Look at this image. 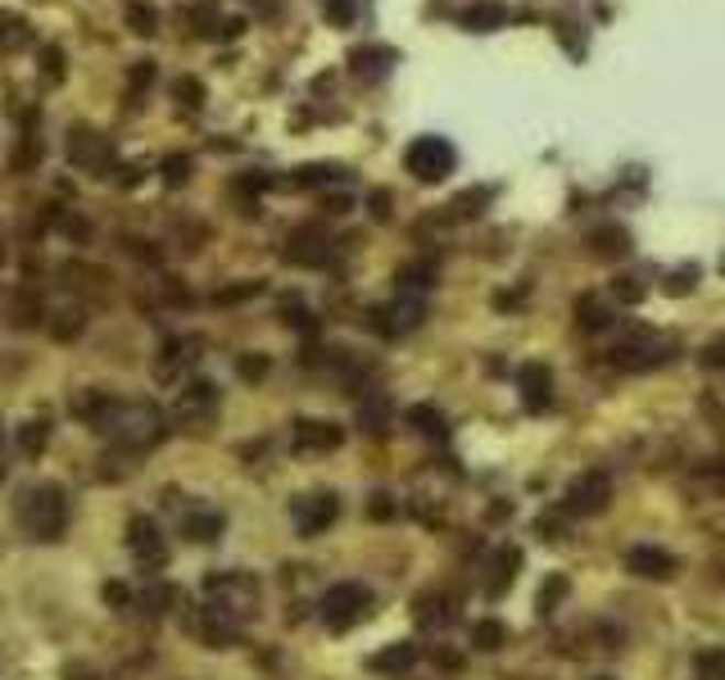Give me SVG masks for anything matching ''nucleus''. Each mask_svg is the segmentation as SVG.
<instances>
[{
    "label": "nucleus",
    "mask_w": 725,
    "mask_h": 680,
    "mask_svg": "<svg viewBox=\"0 0 725 680\" xmlns=\"http://www.w3.org/2000/svg\"><path fill=\"white\" fill-rule=\"evenodd\" d=\"M87 427L109 440L113 449L123 453H145L164 445L168 436V413L150 399H109V395H96L91 413H87Z\"/></svg>",
    "instance_id": "f257e3e1"
},
{
    "label": "nucleus",
    "mask_w": 725,
    "mask_h": 680,
    "mask_svg": "<svg viewBox=\"0 0 725 680\" xmlns=\"http://www.w3.org/2000/svg\"><path fill=\"white\" fill-rule=\"evenodd\" d=\"M14 522H19V531L36 545H59L64 531H68V495H64V485L55 481H36L28 485L19 504H14Z\"/></svg>",
    "instance_id": "f03ea898"
},
{
    "label": "nucleus",
    "mask_w": 725,
    "mask_h": 680,
    "mask_svg": "<svg viewBox=\"0 0 725 680\" xmlns=\"http://www.w3.org/2000/svg\"><path fill=\"white\" fill-rule=\"evenodd\" d=\"M205 608L245 626L259 613V581L250 572H209L205 577Z\"/></svg>",
    "instance_id": "7ed1b4c3"
},
{
    "label": "nucleus",
    "mask_w": 725,
    "mask_h": 680,
    "mask_svg": "<svg viewBox=\"0 0 725 680\" xmlns=\"http://www.w3.org/2000/svg\"><path fill=\"white\" fill-rule=\"evenodd\" d=\"M367 613H372V590L359 585V581L331 585V590L322 594V603H318V617H322L327 630H350V626H359Z\"/></svg>",
    "instance_id": "20e7f679"
},
{
    "label": "nucleus",
    "mask_w": 725,
    "mask_h": 680,
    "mask_svg": "<svg viewBox=\"0 0 725 680\" xmlns=\"http://www.w3.org/2000/svg\"><path fill=\"white\" fill-rule=\"evenodd\" d=\"M667 359H671V340H662L653 331H630L607 350V363H613L617 372H648V368H658Z\"/></svg>",
    "instance_id": "39448f33"
},
{
    "label": "nucleus",
    "mask_w": 725,
    "mask_h": 680,
    "mask_svg": "<svg viewBox=\"0 0 725 680\" xmlns=\"http://www.w3.org/2000/svg\"><path fill=\"white\" fill-rule=\"evenodd\" d=\"M404 168L417 177V182H444L453 168H458V150L444 141V136H417L408 150H404Z\"/></svg>",
    "instance_id": "423d86ee"
},
{
    "label": "nucleus",
    "mask_w": 725,
    "mask_h": 680,
    "mask_svg": "<svg viewBox=\"0 0 725 680\" xmlns=\"http://www.w3.org/2000/svg\"><path fill=\"white\" fill-rule=\"evenodd\" d=\"M607 504H613V476L607 472H581L576 481L567 485V495H562V513L567 517H598Z\"/></svg>",
    "instance_id": "0eeeda50"
},
{
    "label": "nucleus",
    "mask_w": 725,
    "mask_h": 680,
    "mask_svg": "<svg viewBox=\"0 0 725 680\" xmlns=\"http://www.w3.org/2000/svg\"><path fill=\"white\" fill-rule=\"evenodd\" d=\"M173 418L190 431H205L218 418V386L213 382H186L173 399Z\"/></svg>",
    "instance_id": "6e6552de"
},
{
    "label": "nucleus",
    "mask_w": 725,
    "mask_h": 680,
    "mask_svg": "<svg viewBox=\"0 0 725 680\" xmlns=\"http://www.w3.org/2000/svg\"><path fill=\"white\" fill-rule=\"evenodd\" d=\"M128 553L136 558L141 572H164L168 567V540L150 517H132L128 522Z\"/></svg>",
    "instance_id": "1a4fd4ad"
},
{
    "label": "nucleus",
    "mask_w": 725,
    "mask_h": 680,
    "mask_svg": "<svg viewBox=\"0 0 725 680\" xmlns=\"http://www.w3.org/2000/svg\"><path fill=\"white\" fill-rule=\"evenodd\" d=\"M340 517V500L331 495V490H314V495H299L290 500V522H295V531L299 536H322L327 526Z\"/></svg>",
    "instance_id": "9d476101"
},
{
    "label": "nucleus",
    "mask_w": 725,
    "mask_h": 680,
    "mask_svg": "<svg viewBox=\"0 0 725 680\" xmlns=\"http://www.w3.org/2000/svg\"><path fill=\"white\" fill-rule=\"evenodd\" d=\"M422 318H427V295H408V290H399L391 305L372 309V327L381 336H404L413 327H422Z\"/></svg>",
    "instance_id": "9b49d317"
},
{
    "label": "nucleus",
    "mask_w": 725,
    "mask_h": 680,
    "mask_svg": "<svg viewBox=\"0 0 725 680\" xmlns=\"http://www.w3.org/2000/svg\"><path fill=\"white\" fill-rule=\"evenodd\" d=\"M345 445V427L322 423V418H295L290 423V449L295 453H336Z\"/></svg>",
    "instance_id": "f8f14e48"
},
{
    "label": "nucleus",
    "mask_w": 725,
    "mask_h": 680,
    "mask_svg": "<svg viewBox=\"0 0 725 680\" xmlns=\"http://www.w3.org/2000/svg\"><path fill=\"white\" fill-rule=\"evenodd\" d=\"M282 254H286V263H295V268H322L331 259V237L322 227H299V232H290Z\"/></svg>",
    "instance_id": "ddd939ff"
},
{
    "label": "nucleus",
    "mask_w": 725,
    "mask_h": 680,
    "mask_svg": "<svg viewBox=\"0 0 725 680\" xmlns=\"http://www.w3.org/2000/svg\"><path fill=\"white\" fill-rule=\"evenodd\" d=\"M626 572H635L639 581H671L675 577V558L658 545H635L626 553Z\"/></svg>",
    "instance_id": "4468645a"
},
{
    "label": "nucleus",
    "mask_w": 725,
    "mask_h": 680,
    "mask_svg": "<svg viewBox=\"0 0 725 680\" xmlns=\"http://www.w3.org/2000/svg\"><path fill=\"white\" fill-rule=\"evenodd\" d=\"M517 391H521V404H526L530 413H545L549 399H553V372H549L545 363H526V368L517 372Z\"/></svg>",
    "instance_id": "2eb2a0df"
},
{
    "label": "nucleus",
    "mask_w": 725,
    "mask_h": 680,
    "mask_svg": "<svg viewBox=\"0 0 725 680\" xmlns=\"http://www.w3.org/2000/svg\"><path fill=\"white\" fill-rule=\"evenodd\" d=\"M458 28L476 32V36L499 32V28H508V6L504 0H472L468 10H458Z\"/></svg>",
    "instance_id": "dca6fc26"
},
{
    "label": "nucleus",
    "mask_w": 725,
    "mask_h": 680,
    "mask_svg": "<svg viewBox=\"0 0 725 680\" xmlns=\"http://www.w3.org/2000/svg\"><path fill=\"white\" fill-rule=\"evenodd\" d=\"M395 64H399V55L391 46H359V51H350V73H354V78H363V83H381Z\"/></svg>",
    "instance_id": "f3484780"
},
{
    "label": "nucleus",
    "mask_w": 725,
    "mask_h": 680,
    "mask_svg": "<svg viewBox=\"0 0 725 680\" xmlns=\"http://www.w3.org/2000/svg\"><path fill=\"white\" fill-rule=\"evenodd\" d=\"M200 350H205L200 336H173L164 346V359H160V376H164V382H177V372H186L190 363H196Z\"/></svg>",
    "instance_id": "a211bd4d"
},
{
    "label": "nucleus",
    "mask_w": 725,
    "mask_h": 680,
    "mask_svg": "<svg viewBox=\"0 0 725 680\" xmlns=\"http://www.w3.org/2000/svg\"><path fill=\"white\" fill-rule=\"evenodd\" d=\"M68 160L73 164H83V168H91V173H100V177H109V155H105V141L96 136V132H73L68 136Z\"/></svg>",
    "instance_id": "6ab92c4d"
},
{
    "label": "nucleus",
    "mask_w": 725,
    "mask_h": 680,
    "mask_svg": "<svg viewBox=\"0 0 725 680\" xmlns=\"http://www.w3.org/2000/svg\"><path fill=\"white\" fill-rule=\"evenodd\" d=\"M222 526H227V517L218 508H196V504H190L186 517H182V536L196 540V545H213L222 536Z\"/></svg>",
    "instance_id": "aec40b11"
},
{
    "label": "nucleus",
    "mask_w": 725,
    "mask_h": 680,
    "mask_svg": "<svg viewBox=\"0 0 725 680\" xmlns=\"http://www.w3.org/2000/svg\"><path fill=\"white\" fill-rule=\"evenodd\" d=\"M391 418H395V404H391V395H381V391H367V395L359 399V427H363V431L381 436V431L391 427Z\"/></svg>",
    "instance_id": "412c9836"
},
{
    "label": "nucleus",
    "mask_w": 725,
    "mask_h": 680,
    "mask_svg": "<svg viewBox=\"0 0 725 680\" xmlns=\"http://www.w3.org/2000/svg\"><path fill=\"white\" fill-rule=\"evenodd\" d=\"M517 567H521V549H499V553H494L485 594H490V599H504V590L517 581Z\"/></svg>",
    "instance_id": "4be33fe9"
},
{
    "label": "nucleus",
    "mask_w": 725,
    "mask_h": 680,
    "mask_svg": "<svg viewBox=\"0 0 725 680\" xmlns=\"http://www.w3.org/2000/svg\"><path fill=\"white\" fill-rule=\"evenodd\" d=\"M408 427H413L417 436H427V440H444V436H449L444 413L431 408V404H413V408H408Z\"/></svg>",
    "instance_id": "5701e85b"
},
{
    "label": "nucleus",
    "mask_w": 725,
    "mask_h": 680,
    "mask_svg": "<svg viewBox=\"0 0 725 680\" xmlns=\"http://www.w3.org/2000/svg\"><path fill=\"white\" fill-rule=\"evenodd\" d=\"M413 662H417V645H408V639H399V645L381 649V654L372 658V671H381V676H399V671H408Z\"/></svg>",
    "instance_id": "b1692460"
},
{
    "label": "nucleus",
    "mask_w": 725,
    "mask_h": 680,
    "mask_svg": "<svg viewBox=\"0 0 725 680\" xmlns=\"http://www.w3.org/2000/svg\"><path fill=\"white\" fill-rule=\"evenodd\" d=\"M590 245H594L598 259H622V254H630V232L626 227H598V232L590 237Z\"/></svg>",
    "instance_id": "393cba45"
},
{
    "label": "nucleus",
    "mask_w": 725,
    "mask_h": 680,
    "mask_svg": "<svg viewBox=\"0 0 725 680\" xmlns=\"http://www.w3.org/2000/svg\"><path fill=\"white\" fill-rule=\"evenodd\" d=\"M576 327H581V331H603V327H613V309H607L603 299L585 295V299H576Z\"/></svg>",
    "instance_id": "a878e982"
},
{
    "label": "nucleus",
    "mask_w": 725,
    "mask_h": 680,
    "mask_svg": "<svg viewBox=\"0 0 725 680\" xmlns=\"http://www.w3.org/2000/svg\"><path fill=\"white\" fill-rule=\"evenodd\" d=\"M417 622H422V626H449L453 622V603L444 594H422V599H417Z\"/></svg>",
    "instance_id": "bb28decb"
},
{
    "label": "nucleus",
    "mask_w": 725,
    "mask_h": 680,
    "mask_svg": "<svg viewBox=\"0 0 725 680\" xmlns=\"http://www.w3.org/2000/svg\"><path fill=\"white\" fill-rule=\"evenodd\" d=\"M46 445H51V423H46V418H32V423L19 427V449L28 453V459L46 453Z\"/></svg>",
    "instance_id": "cd10ccee"
},
{
    "label": "nucleus",
    "mask_w": 725,
    "mask_h": 680,
    "mask_svg": "<svg viewBox=\"0 0 725 680\" xmlns=\"http://www.w3.org/2000/svg\"><path fill=\"white\" fill-rule=\"evenodd\" d=\"M472 645H476L481 654L504 649V645H508V626H504V622H494V617H490V622H476V626H472Z\"/></svg>",
    "instance_id": "c85d7f7f"
},
{
    "label": "nucleus",
    "mask_w": 725,
    "mask_h": 680,
    "mask_svg": "<svg viewBox=\"0 0 725 680\" xmlns=\"http://www.w3.org/2000/svg\"><path fill=\"white\" fill-rule=\"evenodd\" d=\"M567 594H571V581L553 572V577H549V581L540 585V594H536V613H540V617H549V613H558V603H562Z\"/></svg>",
    "instance_id": "c756f323"
},
{
    "label": "nucleus",
    "mask_w": 725,
    "mask_h": 680,
    "mask_svg": "<svg viewBox=\"0 0 725 680\" xmlns=\"http://www.w3.org/2000/svg\"><path fill=\"white\" fill-rule=\"evenodd\" d=\"M28 42H32L28 23H23L19 14H10V10H0V51H19V46H28Z\"/></svg>",
    "instance_id": "7c9ffc66"
},
{
    "label": "nucleus",
    "mask_w": 725,
    "mask_h": 680,
    "mask_svg": "<svg viewBox=\"0 0 725 680\" xmlns=\"http://www.w3.org/2000/svg\"><path fill=\"white\" fill-rule=\"evenodd\" d=\"M128 28L136 36H155L160 32V10L145 6V0H132V6H128Z\"/></svg>",
    "instance_id": "2f4dec72"
},
{
    "label": "nucleus",
    "mask_w": 725,
    "mask_h": 680,
    "mask_svg": "<svg viewBox=\"0 0 725 680\" xmlns=\"http://www.w3.org/2000/svg\"><path fill=\"white\" fill-rule=\"evenodd\" d=\"M173 96H177V105H182L186 113H200V109H205V83H200V78H177V83H173Z\"/></svg>",
    "instance_id": "473e14b6"
},
{
    "label": "nucleus",
    "mask_w": 725,
    "mask_h": 680,
    "mask_svg": "<svg viewBox=\"0 0 725 680\" xmlns=\"http://www.w3.org/2000/svg\"><path fill=\"white\" fill-rule=\"evenodd\" d=\"M322 14H327V23H336V28H350V23L363 14V0H322Z\"/></svg>",
    "instance_id": "72a5a7b5"
},
{
    "label": "nucleus",
    "mask_w": 725,
    "mask_h": 680,
    "mask_svg": "<svg viewBox=\"0 0 725 680\" xmlns=\"http://www.w3.org/2000/svg\"><path fill=\"white\" fill-rule=\"evenodd\" d=\"M331 182H340V168H331V164H309L290 177V186H331Z\"/></svg>",
    "instance_id": "f704fd0d"
},
{
    "label": "nucleus",
    "mask_w": 725,
    "mask_h": 680,
    "mask_svg": "<svg viewBox=\"0 0 725 680\" xmlns=\"http://www.w3.org/2000/svg\"><path fill=\"white\" fill-rule=\"evenodd\" d=\"M190 168H196V160H190V155H168L164 160V182L182 186V182H190Z\"/></svg>",
    "instance_id": "c9c22d12"
},
{
    "label": "nucleus",
    "mask_w": 725,
    "mask_h": 680,
    "mask_svg": "<svg viewBox=\"0 0 725 680\" xmlns=\"http://www.w3.org/2000/svg\"><path fill=\"white\" fill-rule=\"evenodd\" d=\"M190 23H196V32L200 36H213L218 32V6H213V0H205V6H196V10H190Z\"/></svg>",
    "instance_id": "e433bc0d"
},
{
    "label": "nucleus",
    "mask_w": 725,
    "mask_h": 680,
    "mask_svg": "<svg viewBox=\"0 0 725 680\" xmlns=\"http://www.w3.org/2000/svg\"><path fill=\"white\" fill-rule=\"evenodd\" d=\"M558 42L567 46L571 59H581V55H585V36H576V23H571V19H558Z\"/></svg>",
    "instance_id": "4c0bfd02"
},
{
    "label": "nucleus",
    "mask_w": 725,
    "mask_h": 680,
    "mask_svg": "<svg viewBox=\"0 0 725 680\" xmlns=\"http://www.w3.org/2000/svg\"><path fill=\"white\" fill-rule=\"evenodd\" d=\"M485 200H490V191H485V186H481V191H468V196H458V200H453V213H458V218H476Z\"/></svg>",
    "instance_id": "58836bf2"
},
{
    "label": "nucleus",
    "mask_w": 725,
    "mask_h": 680,
    "mask_svg": "<svg viewBox=\"0 0 725 680\" xmlns=\"http://www.w3.org/2000/svg\"><path fill=\"white\" fill-rule=\"evenodd\" d=\"M694 282H699V268L690 263V268H675V273H671L667 290H671V295H684V290H694Z\"/></svg>",
    "instance_id": "ea45409f"
},
{
    "label": "nucleus",
    "mask_w": 725,
    "mask_h": 680,
    "mask_svg": "<svg viewBox=\"0 0 725 680\" xmlns=\"http://www.w3.org/2000/svg\"><path fill=\"white\" fill-rule=\"evenodd\" d=\"M150 83H155V64H150V59H141V64L132 68V96H136L141 87H150Z\"/></svg>",
    "instance_id": "a19ab883"
},
{
    "label": "nucleus",
    "mask_w": 725,
    "mask_h": 680,
    "mask_svg": "<svg viewBox=\"0 0 725 680\" xmlns=\"http://www.w3.org/2000/svg\"><path fill=\"white\" fill-rule=\"evenodd\" d=\"M42 59H46V78H51V83H59V78H64V55H59L55 46H46V55H42Z\"/></svg>",
    "instance_id": "79ce46f5"
},
{
    "label": "nucleus",
    "mask_w": 725,
    "mask_h": 680,
    "mask_svg": "<svg viewBox=\"0 0 725 680\" xmlns=\"http://www.w3.org/2000/svg\"><path fill=\"white\" fill-rule=\"evenodd\" d=\"M105 603H113V608H128V585L109 581V585H105Z\"/></svg>",
    "instance_id": "37998d69"
},
{
    "label": "nucleus",
    "mask_w": 725,
    "mask_h": 680,
    "mask_svg": "<svg viewBox=\"0 0 725 680\" xmlns=\"http://www.w3.org/2000/svg\"><path fill=\"white\" fill-rule=\"evenodd\" d=\"M241 28H245V23H241V19H222V23H218V32H213V36H222V42H232V36H241Z\"/></svg>",
    "instance_id": "c03bdc74"
},
{
    "label": "nucleus",
    "mask_w": 725,
    "mask_h": 680,
    "mask_svg": "<svg viewBox=\"0 0 725 680\" xmlns=\"http://www.w3.org/2000/svg\"><path fill=\"white\" fill-rule=\"evenodd\" d=\"M617 295H622V299H626V305H635V299H639V295H644V290H639V286H635V277H622V282H617Z\"/></svg>",
    "instance_id": "a18cd8bd"
},
{
    "label": "nucleus",
    "mask_w": 725,
    "mask_h": 680,
    "mask_svg": "<svg viewBox=\"0 0 725 680\" xmlns=\"http://www.w3.org/2000/svg\"><path fill=\"white\" fill-rule=\"evenodd\" d=\"M372 218H391V196H386V191L372 196Z\"/></svg>",
    "instance_id": "49530a36"
},
{
    "label": "nucleus",
    "mask_w": 725,
    "mask_h": 680,
    "mask_svg": "<svg viewBox=\"0 0 725 680\" xmlns=\"http://www.w3.org/2000/svg\"><path fill=\"white\" fill-rule=\"evenodd\" d=\"M263 372H268V359H245L241 363V376H263Z\"/></svg>",
    "instance_id": "de8ad7c7"
},
{
    "label": "nucleus",
    "mask_w": 725,
    "mask_h": 680,
    "mask_svg": "<svg viewBox=\"0 0 725 680\" xmlns=\"http://www.w3.org/2000/svg\"><path fill=\"white\" fill-rule=\"evenodd\" d=\"M10 472V449H6V431H0V481H6Z\"/></svg>",
    "instance_id": "09e8293b"
},
{
    "label": "nucleus",
    "mask_w": 725,
    "mask_h": 680,
    "mask_svg": "<svg viewBox=\"0 0 725 680\" xmlns=\"http://www.w3.org/2000/svg\"><path fill=\"white\" fill-rule=\"evenodd\" d=\"M703 671H707V680H716V671H721V658H716V654H707V658H703Z\"/></svg>",
    "instance_id": "8fccbe9b"
},
{
    "label": "nucleus",
    "mask_w": 725,
    "mask_h": 680,
    "mask_svg": "<svg viewBox=\"0 0 725 680\" xmlns=\"http://www.w3.org/2000/svg\"><path fill=\"white\" fill-rule=\"evenodd\" d=\"M327 205H331V213H345V209H350V200H345V196H331Z\"/></svg>",
    "instance_id": "3c124183"
},
{
    "label": "nucleus",
    "mask_w": 725,
    "mask_h": 680,
    "mask_svg": "<svg viewBox=\"0 0 725 680\" xmlns=\"http://www.w3.org/2000/svg\"><path fill=\"white\" fill-rule=\"evenodd\" d=\"M598 680H613V676H598Z\"/></svg>",
    "instance_id": "603ef678"
}]
</instances>
